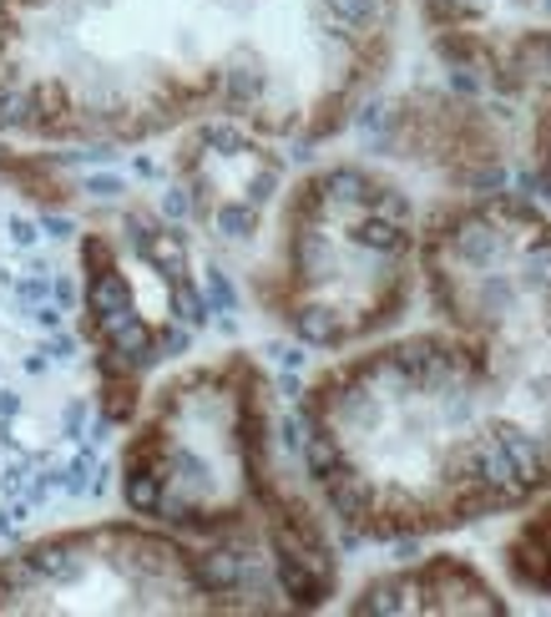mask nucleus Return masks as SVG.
I'll use <instances>...</instances> for the list:
<instances>
[{
  "label": "nucleus",
  "instance_id": "20e7f679",
  "mask_svg": "<svg viewBox=\"0 0 551 617\" xmlns=\"http://www.w3.org/2000/svg\"><path fill=\"white\" fill-rule=\"evenodd\" d=\"M101 425L67 238L0 177V531L67 491H97Z\"/></svg>",
  "mask_w": 551,
  "mask_h": 617
},
{
  "label": "nucleus",
  "instance_id": "4468645a",
  "mask_svg": "<svg viewBox=\"0 0 551 617\" xmlns=\"http://www.w3.org/2000/svg\"><path fill=\"white\" fill-rule=\"evenodd\" d=\"M527 198L551 218V91L537 101V121H531V143H527Z\"/></svg>",
  "mask_w": 551,
  "mask_h": 617
},
{
  "label": "nucleus",
  "instance_id": "f257e3e1",
  "mask_svg": "<svg viewBox=\"0 0 551 617\" xmlns=\"http://www.w3.org/2000/svg\"><path fill=\"white\" fill-rule=\"evenodd\" d=\"M431 330L370 340L298 395V466L350 541H425L551 497V218L527 193L435 203Z\"/></svg>",
  "mask_w": 551,
  "mask_h": 617
},
{
  "label": "nucleus",
  "instance_id": "9d476101",
  "mask_svg": "<svg viewBox=\"0 0 551 617\" xmlns=\"http://www.w3.org/2000/svg\"><path fill=\"white\" fill-rule=\"evenodd\" d=\"M415 16L465 87L501 101L551 91V0H415Z\"/></svg>",
  "mask_w": 551,
  "mask_h": 617
},
{
  "label": "nucleus",
  "instance_id": "1a4fd4ad",
  "mask_svg": "<svg viewBox=\"0 0 551 617\" xmlns=\"http://www.w3.org/2000/svg\"><path fill=\"white\" fill-rule=\"evenodd\" d=\"M284 177L288 157L274 137L213 111L183 127V143L173 153V203L213 248H243L258 238V223Z\"/></svg>",
  "mask_w": 551,
  "mask_h": 617
},
{
  "label": "nucleus",
  "instance_id": "ddd939ff",
  "mask_svg": "<svg viewBox=\"0 0 551 617\" xmlns=\"http://www.w3.org/2000/svg\"><path fill=\"white\" fill-rule=\"evenodd\" d=\"M501 567L516 592L551 597V497L531 501L527 517L511 527V537L501 541Z\"/></svg>",
  "mask_w": 551,
  "mask_h": 617
},
{
  "label": "nucleus",
  "instance_id": "f03ea898",
  "mask_svg": "<svg viewBox=\"0 0 551 617\" xmlns=\"http://www.w3.org/2000/svg\"><path fill=\"white\" fill-rule=\"evenodd\" d=\"M264 0H0V133L121 153L228 107Z\"/></svg>",
  "mask_w": 551,
  "mask_h": 617
},
{
  "label": "nucleus",
  "instance_id": "39448f33",
  "mask_svg": "<svg viewBox=\"0 0 551 617\" xmlns=\"http://www.w3.org/2000/svg\"><path fill=\"white\" fill-rule=\"evenodd\" d=\"M420 228L415 198L385 167L360 157L309 167L278 203L254 304L309 350L344 354L380 340L415 304Z\"/></svg>",
  "mask_w": 551,
  "mask_h": 617
},
{
  "label": "nucleus",
  "instance_id": "6e6552de",
  "mask_svg": "<svg viewBox=\"0 0 551 617\" xmlns=\"http://www.w3.org/2000/svg\"><path fill=\"white\" fill-rule=\"evenodd\" d=\"M203 320L193 243L167 213L127 208L117 228L81 233V340L107 420L137 415L147 375L188 350Z\"/></svg>",
  "mask_w": 551,
  "mask_h": 617
},
{
  "label": "nucleus",
  "instance_id": "7ed1b4c3",
  "mask_svg": "<svg viewBox=\"0 0 551 617\" xmlns=\"http://www.w3.org/2000/svg\"><path fill=\"white\" fill-rule=\"evenodd\" d=\"M121 501L188 541L264 551L288 613L340 592L329 511L288 476L274 385L254 354L188 364L147 395L121 445Z\"/></svg>",
  "mask_w": 551,
  "mask_h": 617
},
{
  "label": "nucleus",
  "instance_id": "423d86ee",
  "mask_svg": "<svg viewBox=\"0 0 551 617\" xmlns=\"http://www.w3.org/2000/svg\"><path fill=\"white\" fill-rule=\"evenodd\" d=\"M0 613H284V592L264 551L188 541L137 517L6 551Z\"/></svg>",
  "mask_w": 551,
  "mask_h": 617
},
{
  "label": "nucleus",
  "instance_id": "0eeeda50",
  "mask_svg": "<svg viewBox=\"0 0 551 617\" xmlns=\"http://www.w3.org/2000/svg\"><path fill=\"white\" fill-rule=\"evenodd\" d=\"M405 0H264L223 117L288 147H319L375 97Z\"/></svg>",
  "mask_w": 551,
  "mask_h": 617
},
{
  "label": "nucleus",
  "instance_id": "9b49d317",
  "mask_svg": "<svg viewBox=\"0 0 551 617\" xmlns=\"http://www.w3.org/2000/svg\"><path fill=\"white\" fill-rule=\"evenodd\" d=\"M390 147L410 163L431 167L435 177H445L461 193L501 188V167H506L501 133L471 101L441 97V91L405 97L390 111Z\"/></svg>",
  "mask_w": 551,
  "mask_h": 617
},
{
  "label": "nucleus",
  "instance_id": "f8f14e48",
  "mask_svg": "<svg viewBox=\"0 0 551 617\" xmlns=\"http://www.w3.org/2000/svg\"><path fill=\"white\" fill-rule=\"evenodd\" d=\"M506 597L471 557L431 551L420 562L380 572L350 597V613H506Z\"/></svg>",
  "mask_w": 551,
  "mask_h": 617
}]
</instances>
